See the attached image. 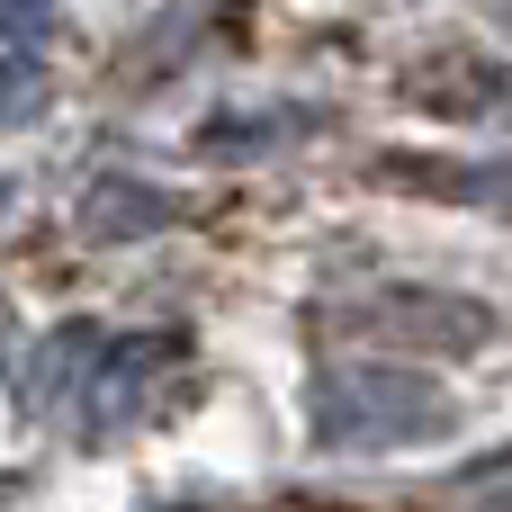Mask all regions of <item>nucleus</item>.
Instances as JSON below:
<instances>
[{
	"label": "nucleus",
	"instance_id": "39448f33",
	"mask_svg": "<svg viewBox=\"0 0 512 512\" xmlns=\"http://www.w3.org/2000/svg\"><path fill=\"white\" fill-rule=\"evenodd\" d=\"M171 216H180V198L135 180V171H108V180L81 189V234L90 243H135V234H162Z\"/></svg>",
	"mask_w": 512,
	"mask_h": 512
},
{
	"label": "nucleus",
	"instance_id": "20e7f679",
	"mask_svg": "<svg viewBox=\"0 0 512 512\" xmlns=\"http://www.w3.org/2000/svg\"><path fill=\"white\" fill-rule=\"evenodd\" d=\"M306 135H315V108L270 99V108H216V117L198 126V153H207V162H261V153H288V144H306Z\"/></svg>",
	"mask_w": 512,
	"mask_h": 512
},
{
	"label": "nucleus",
	"instance_id": "0eeeda50",
	"mask_svg": "<svg viewBox=\"0 0 512 512\" xmlns=\"http://www.w3.org/2000/svg\"><path fill=\"white\" fill-rule=\"evenodd\" d=\"M54 81H45V54H0V126H27L45 117Z\"/></svg>",
	"mask_w": 512,
	"mask_h": 512
},
{
	"label": "nucleus",
	"instance_id": "6e6552de",
	"mask_svg": "<svg viewBox=\"0 0 512 512\" xmlns=\"http://www.w3.org/2000/svg\"><path fill=\"white\" fill-rule=\"evenodd\" d=\"M54 36V0H0V45L9 54H45Z\"/></svg>",
	"mask_w": 512,
	"mask_h": 512
},
{
	"label": "nucleus",
	"instance_id": "f03ea898",
	"mask_svg": "<svg viewBox=\"0 0 512 512\" xmlns=\"http://www.w3.org/2000/svg\"><path fill=\"white\" fill-rule=\"evenodd\" d=\"M189 360V342L180 333H144V342H99V360H90V378H81V441H117V432H135V423H153L162 414V369H180Z\"/></svg>",
	"mask_w": 512,
	"mask_h": 512
},
{
	"label": "nucleus",
	"instance_id": "f257e3e1",
	"mask_svg": "<svg viewBox=\"0 0 512 512\" xmlns=\"http://www.w3.org/2000/svg\"><path fill=\"white\" fill-rule=\"evenodd\" d=\"M306 441L333 459H396L459 441V396L405 360H333L306 387Z\"/></svg>",
	"mask_w": 512,
	"mask_h": 512
},
{
	"label": "nucleus",
	"instance_id": "7ed1b4c3",
	"mask_svg": "<svg viewBox=\"0 0 512 512\" xmlns=\"http://www.w3.org/2000/svg\"><path fill=\"white\" fill-rule=\"evenodd\" d=\"M360 315L378 324H405L414 342H450V351H486L495 342V306L486 297H450V288H378V297H360Z\"/></svg>",
	"mask_w": 512,
	"mask_h": 512
},
{
	"label": "nucleus",
	"instance_id": "423d86ee",
	"mask_svg": "<svg viewBox=\"0 0 512 512\" xmlns=\"http://www.w3.org/2000/svg\"><path fill=\"white\" fill-rule=\"evenodd\" d=\"M99 324H63V333H45V351L27 360V378H18V405L27 414H54L63 396H81V378H90V360H99Z\"/></svg>",
	"mask_w": 512,
	"mask_h": 512
}]
</instances>
